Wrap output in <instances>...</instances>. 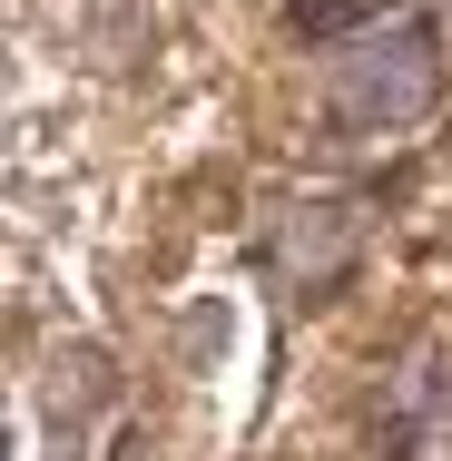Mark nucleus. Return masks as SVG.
Here are the masks:
<instances>
[{"label":"nucleus","instance_id":"1","mask_svg":"<svg viewBox=\"0 0 452 461\" xmlns=\"http://www.w3.org/2000/svg\"><path fill=\"white\" fill-rule=\"evenodd\" d=\"M325 89H335V118L345 128H403V118L433 108L443 69H433V40L423 30H374V40H355L325 69Z\"/></svg>","mask_w":452,"mask_h":461},{"label":"nucleus","instance_id":"2","mask_svg":"<svg viewBox=\"0 0 452 461\" xmlns=\"http://www.w3.org/2000/svg\"><path fill=\"white\" fill-rule=\"evenodd\" d=\"M355 246H364V216L345 206V196H305V206H285V216H275V276L305 285V294L345 285Z\"/></svg>","mask_w":452,"mask_h":461},{"label":"nucleus","instance_id":"3","mask_svg":"<svg viewBox=\"0 0 452 461\" xmlns=\"http://www.w3.org/2000/svg\"><path fill=\"white\" fill-rule=\"evenodd\" d=\"M89 402H108V354H98V344H69V354L50 364V412L69 422V412H89Z\"/></svg>","mask_w":452,"mask_h":461}]
</instances>
